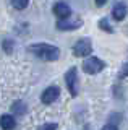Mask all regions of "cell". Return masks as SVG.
<instances>
[{"label":"cell","mask_w":128,"mask_h":130,"mask_svg":"<svg viewBox=\"0 0 128 130\" xmlns=\"http://www.w3.org/2000/svg\"><path fill=\"white\" fill-rule=\"evenodd\" d=\"M39 130H57V124H44Z\"/></svg>","instance_id":"obj_13"},{"label":"cell","mask_w":128,"mask_h":130,"mask_svg":"<svg viewBox=\"0 0 128 130\" xmlns=\"http://www.w3.org/2000/svg\"><path fill=\"white\" fill-rule=\"evenodd\" d=\"M65 81H67V88H68L71 96L78 94V72L76 67H71L68 72L65 73Z\"/></svg>","instance_id":"obj_3"},{"label":"cell","mask_w":128,"mask_h":130,"mask_svg":"<svg viewBox=\"0 0 128 130\" xmlns=\"http://www.w3.org/2000/svg\"><path fill=\"white\" fill-rule=\"evenodd\" d=\"M28 49L36 57H39L42 60H47V62H54V60H57L60 57V49L55 46H50V44H33Z\"/></svg>","instance_id":"obj_1"},{"label":"cell","mask_w":128,"mask_h":130,"mask_svg":"<svg viewBox=\"0 0 128 130\" xmlns=\"http://www.w3.org/2000/svg\"><path fill=\"white\" fill-rule=\"evenodd\" d=\"M96 3L101 7V5H104V3H105V0H96Z\"/></svg>","instance_id":"obj_17"},{"label":"cell","mask_w":128,"mask_h":130,"mask_svg":"<svg viewBox=\"0 0 128 130\" xmlns=\"http://www.w3.org/2000/svg\"><path fill=\"white\" fill-rule=\"evenodd\" d=\"M126 5L123 2H118L117 5L114 7V10H112V16H114V20H117V21H122L123 18L126 16Z\"/></svg>","instance_id":"obj_8"},{"label":"cell","mask_w":128,"mask_h":130,"mask_svg":"<svg viewBox=\"0 0 128 130\" xmlns=\"http://www.w3.org/2000/svg\"><path fill=\"white\" fill-rule=\"evenodd\" d=\"M54 13L57 15V18H60V20H63V18H70V15H71V8L67 5L65 2H58V3H55V7H54Z\"/></svg>","instance_id":"obj_6"},{"label":"cell","mask_w":128,"mask_h":130,"mask_svg":"<svg viewBox=\"0 0 128 130\" xmlns=\"http://www.w3.org/2000/svg\"><path fill=\"white\" fill-rule=\"evenodd\" d=\"M104 68H105V62H102L101 59H97L94 55L88 57L84 62H83V70L86 73H89V75H96V73L102 72Z\"/></svg>","instance_id":"obj_2"},{"label":"cell","mask_w":128,"mask_h":130,"mask_svg":"<svg viewBox=\"0 0 128 130\" xmlns=\"http://www.w3.org/2000/svg\"><path fill=\"white\" fill-rule=\"evenodd\" d=\"M0 127L3 130H13L16 127V120H15L13 116H8V114H5V116L0 117Z\"/></svg>","instance_id":"obj_9"},{"label":"cell","mask_w":128,"mask_h":130,"mask_svg":"<svg viewBox=\"0 0 128 130\" xmlns=\"http://www.w3.org/2000/svg\"><path fill=\"white\" fill-rule=\"evenodd\" d=\"M25 109L26 107H25V104H23L21 101H16V103L13 104V111L18 112V114H23V112H25Z\"/></svg>","instance_id":"obj_11"},{"label":"cell","mask_w":128,"mask_h":130,"mask_svg":"<svg viewBox=\"0 0 128 130\" xmlns=\"http://www.w3.org/2000/svg\"><path fill=\"white\" fill-rule=\"evenodd\" d=\"M102 130H117V127H114V125H110V124H109V125H105V127H104Z\"/></svg>","instance_id":"obj_16"},{"label":"cell","mask_w":128,"mask_h":130,"mask_svg":"<svg viewBox=\"0 0 128 130\" xmlns=\"http://www.w3.org/2000/svg\"><path fill=\"white\" fill-rule=\"evenodd\" d=\"M3 49H5V51H11V42H7V41H5V42H3Z\"/></svg>","instance_id":"obj_15"},{"label":"cell","mask_w":128,"mask_h":130,"mask_svg":"<svg viewBox=\"0 0 128 130\" xmlns=\"http://www.w3.org/2000/svg\"><path fill=\"white\" fill-rule=\"evenodd\" d=\"M93 52V44H91L89 39H79L76 44L73 46V54L76 57H86Z\"/></svg>","instance_id":"obj_4"},{"label":"cell","mask_w":128,"mask_h":130,"mask_svg":"<svg viewBox=\"0 0 128 130\" xmlns=\"http://www.w3.org/2000/svg\"><path fill=\"white\" fill-rule=\"evenodd\" d=\"M99 26H101V29H105L107 32H112V28L109 26V23H107L105 20H101V21H99Z\"/></svg>","instance_id":"obj_12"},{"label":"cell","mask_w":128,"mask_h":130,"mask_svg":"<svg viewBox=\"0 0 128 130\" xmlns=\"http://www.w3.org/2000/svg\"><path fill=\"white\" fill-rule=\"evenodd\" d=\"M126 75H128V63L123 65V70H122V73H120V76H122V78H123V76H126Z\"/></svg>","instance_id":"obj_14"},{"label":"cell","mask_w":128,"mask_h":130,"mask_svg":"<svg viewBox=\"0 0 128 130\" xmlns=\"http://www.w3.org/2000/svg\"><path fill=\"white\" fill-rule=\"evenodd\" d=\"M83 24L81 20H75V21H70L68 18H63V20H58L57 23V28L58 29H76V28H79Z\"/></svg>","instance_id":"obj_7"},{"label":"cell","mask_w":128,"mask_h":130,"mask_svg":"<svg viewBox=\"0 0 128 130\" xmlns=\"http://www.w3.org/2000/svg\"><path fill=\"white\" fill-rule=\"evenodd\" d=\"M29 0H11V5H13L16 10H23V8L28 7Z\"/></svg>","instance_id":"obj_10"},{"label":"cell","mask_w":128,"mask_h":130,"mask_svg":"<svg viewBox=\"0 0 128 130\" xmlns=\"http://www.w3.org/2000/svg\"><path fill=\"white\" fill-rule=\"evenodd\" d=\"M60 94V89L57 86H49L46 89V91L42 93V96H41V99H42V103L44 104H52L54 101H57V98Z\"/></svg>","instance_id":"obj_5"}]
</instances>
